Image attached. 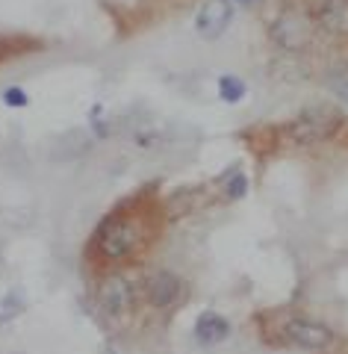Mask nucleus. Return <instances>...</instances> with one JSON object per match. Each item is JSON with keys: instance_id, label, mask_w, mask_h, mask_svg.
<instances>
[{"instance_id": "obj_1", "label": "nucleus", "mask_w": 348, "mask_h": 354, "mask_svg": "<svg viewBox=\"0 0 348 354\" xmlns=\"http://www.w3.org/2000/svg\"><path fill=\"white\" fill-rule=\"evenodd\" d=\"M342 124V113L336 106L328 104H313L307 109H301L298 118L289 124V136L301 145H316V142L331 139Z\"/></svg>"}, {"instance_id": "obj_2", "label": "nucleus", "mask_w": 348, "mask_h": 354, "mask_svg": "<svg viewBox=\"0 0 348 354\" xmlns=\"http://www.w3.org/2000/svg\"><path fill=\"white\" fill-rule=\"evenodd\" d=\"M142 242V230L133 218L127 216H118V218H109L104 227H100V254L109 260H121L133 254Z\"/></svg>"}, {"instance_id": "obj_3", "label": "nucleus", "mask_w": 348, "mask_h": 354, "mask_svg": "<svg viewBox=\"0 0 348 354\" xmlns=\"http://www.w3.org/2000/svg\"><path fill=\"white\" fill-rule=\"evenodd\" d=\"M284 339L293 342L298 348H328L333 342V330L322 322H313V319H289L284 325Z\"/></svg>"}, {"instance_id": "obj_4", "label": "nucleus", "mask_w": 348, "mask_h": 354, "mask_svg": "<svg viewBox=\"0 0 348 354\" xmlns=\"http://www.w3.org/2000/svg\"><path fill=\"white\" fill-rule=\"evenodd\" d=\"M272 39L280 44L284 50H301L304 44L310 41V21L304 15H295V12H286L280 15L275 24H272Z\"/></svg>"}, {"instance_id": "obj_5", "label": "nucleus", "mask_w": 348, "mask_h": 354, "mask_svg": "<svg viewBox=\"0 0 348 354\" xmlns=\"http://www.w3.org/2000/svg\"><path fill=\"white\" fill-rule=\"evenodd\" d=\"M233 21V3L230 0H207L195 18V30L204 39H219Z\"/></svg>"}, {"instance_id": "obj_6", "label": "nucleus", "mask_w": 348, "mask_h": 354, "mask_svg": "<svg viewBox=\"0 0 348 354\" xmlns=\"http://www.w3.org/2000/svg\"><path fill=\"white\" fill-rule=\"evenodd\" d=\"M98 304H100V310H104L107 316H112V319L125 316L127 310H130V304H133V290H130V283L121 278V274H112V278H107L104 283H100Z\"/></svg>"}, {"instance_id": "obj_7", "label": "nucleus", "mask_w": 348, "mask_h": 354, "mask_svg": "<svg viewBox=\"0 0 348 354\" xmlns=\"http://www.w3.org/2000/svg\"><path fill=\"white\" fill-rule=\"evenodd\" d=\"M181 292H183V283L174 272L160 269L145 281V295H148V301L154 307H172L177 298H181Z\"/></svg>"}, {"instance_id": "obj_8", "label": "nucleus", "mask_w": 348, "mask_h": 354, "mask_svg": "<svg viewBox=\"0 0 348 354\" xmlns=\"http://www.w3.org/2000/svg\"><path fill=\"white\" fill-rule=\"evenodd\" d=\"M319 27L331 36H348V0H328L319 9Z\"/></svg>"}, {"instance_id": "obj_9", "label": "nucleus", "mask_w": 348, "mask_h": 354, "mask_svg": "<svg viewBox=\"0 0 348 354\" xmlns=\"http://www.w3.org/2000/svg\"><path fill=\"white\" fill-rule=\"evenodd\" d=\"M230 334V325L228 319L219 316V313H201L198 322H195V339L204 342V346H216V342H221L224 337Z\"/></svg>"}, {"instance_id": "obj_10", "label": "nucleus", "mask_w": 348, "mask_h": 354, "mask_svg": "<svg viewBox=\"0 0 348 354\" xmlns=\"http://www.w3.org/2000/svg\"><path fill=\"white\" fill-rule=\"evenodd\" d=\"M245 95H248V86H245L239 77L224 74L221 80H219V97H221L224 104H239Z\"/></svg>"}, {"instance_id": "obj_11", "label": "nucleus", "mask_w": 348, "mask_h": 354, "mask_svg": "<svg viewBox=\"0 0 348 354\" xmlns=\"http://www.w3.org/2000/svg\"><path fill=\"white\" fill-rule=\"evenodd\" d=\"M324 83H328L331 92L340 97V101L348 104V65H340V68H331L328 77H324Z\"/></svg>"}, {"instance_id": "obj_12", "label": "nucleus", "mask_w": 348, "mask_h": 354, "mask_svg": "<svg viewBox=\"0 0 348 354\" xmlns=\"http://www.w3.org/2000/svg\"><path fill=\"white\" fill-rule=\"evenodd\" d=\"M245 192H248V177H245L242 171H237L228 180V198H233V201H239V198H245Z\"/></svg>"}, {"instance_id": "obj_13", "label": "nucleus", "mask_w": 348, "mask_h": 354, "mask_svg": "<svg viewBox=\"0 0 348 354\" xmlns=\"http://www.w3.org/2000/svg\"><path fill=\"white\" fill-rule=\"evenodd\" d=\"M3 101L9 106L21 109V106H27V92H24V88H18V86H12V88H6V92H3Z\"/></svg>"}, {"instance_id": "obj_14", "label": "nucleus", "mask_w": 348, "mask_h": 354, "mask_svg": "<svg viewBox=\"0 0 348 354\" xmlns=\"http://www.w3.org/2000/svg\"><path fill=\"white\" fill-rule=\"evenodd\" d=\"M0 50H3V41H0Z\"/></svg>"}]
</instances>
